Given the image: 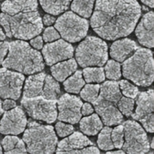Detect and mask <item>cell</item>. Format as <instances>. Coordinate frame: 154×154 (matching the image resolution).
<instances>
[{"label":"cell","mask_w":154,"mask_h":154,"mask_svg":"<svg viewBox=\"0 0 154 154\" xmlns=\"http://www.w3.org/2000/svg\"><path fill=\"white\" fill-rule=\"evenodd\" d=\"M25 79L23 74L6 67L0 69V97L17 100L21 94Z\"/></svg>","instance_id":"11"},{"label":"cell","mask_w":154,"mask_h":154,"mask_svg":"<svg viewBox=\"0 0 154 154\" xmlns=\"http://www.w3.org/2000/svg\"><path fill=\"white\" fill-rule=\"evenodd\" d=\"M123 75L142 87L150 85L153 81V59L152 51L138 48L134 54L123 61Z\"/></svg>","instance_id":"4"},{"label":"cell","mask_w":154,"mask_h":154,"mask_svg":"<svg viewBox=\"0 0 154 154\" xmlns=\"http://www.w3.org/2000/svg\"><path fill=\"white\" fill-rule=\"evenodd\" d=\"M85 81L90 82H101L105 79V72L102 67H87L82 70Z\"/></svg>","instance_id":"28"},{"label":"cell","mask_w":154,"mask_h":154,"mask_svg":"<svg viewBox=\"0 0 154 154\" xmlns=\"http://www.w3.org/2000/svg\"><path fill=\"white\" fill-rule=\"evenodd\" d=\"M84 84L85 81L82 78V72L80 70L76 71L63 82V86L66 91L76 94L81 91Z\"/></svg>","instance_id":"26"},{"label":"cell","mask_w":154,"mask_h":154,"mask_svg":"<svg viewBox=\"0 0 154 154\" xmlns=\"http://www.w3.org/2000/svg\"><path fill=\"white\" fill-rule=\"evenodd\" d=\"M153 139L154 138H152V142H151V144H150V147H151L152 149L154 148V144H153Z\"/></svg>","instance_id":"48"},{"label":"cell","mask_w":154,"mask_h":154,"mask_svg":"<svg viewBox=\"0 0 154 154\" xmlns=\"http://www.w3.org/2000/svg\"><path fill=\"white\" fill-rule=\"evenodd\" d=\"M0 1H1V0H0Z\"/></svg>","instance_id":"51"},{"label":"cell","mask_w":154,"mask_h":154,"mask_svg":"<svg viewBox=\"0 0 154 154\" xmlns=\"http://www.w3.org/2000/svg\"><path fill=\"white\" fill-rule=\"evenodd\" d=\"M16 106V103L15 101L11 99H5V100L2 103V107L4 111L12 109Z\"/></svg>","instance_id":"40"},{"label":"cell","mask_w":154,"mask_h":154,"mask_svg":"<svg viewBox=\"0 0 154 154\" xmlns=\"http://www.w3.org/2000/svg\"><path fill=\"white\" fill-rule=\"evenodd\" d=\"M5 38V35L4 33L1 26H0V41L4 40Z\"/></svg>","instance_id":"45"},{"label":"cell","mask_w":154,"mask_h":154,"mask_svg":"<svg viewBox=\"0 0 154 154\" xmlns=\"http://www.w3.org/2000/svg\"><path fill=\"white\" fill-rule=\"evenodd\" d=\"M19 140L20 138L16 136L7 135L5 137L1 142L4 152L5 153H10L16 147Z\"/></svg>","instance_id":"35"},{"label":"cell","mask_w":154,"mask_h":154,"mask_svg":"<svg viewBox=\"0 0 154 154\" xmlns=\"http://www.w3.org/2000/svg\"><path fill=\"white\" fill-rule=\"evenodd\" d=\"M0 8H1V4H0Z\"/></svg>","instance_id":"50"},{"label":"cell","mask_w":154,"mask_h":154,"mask_svg":"<svg viewBox=\"0 0 154 154\" xmlns=\"http://www.w3.org/2000/svg\"><path fill=\"white\" fill-rule=\"evenodd\" d=\"M7 57L2 65L7 69L25 75H31L43 70L45 64L40 52L22 40L9 42Z\"/></svg>","instance_id":"3"},{"label":"cell","mask_w":154,"mask_h":154,"mask_svg":"<svg viewBox=\"0 0 154 154\" xmlns=\"http://www.w3.org/2000/svg\"><path fill=\"white\" fill-rule=\"evenodd\" d=\"M2 153V147H1V146L0 144V153Z\"/></svg>","instance_id":"49"},{"label":"cell","mask_w":154,"mask_h":154,"mask_svg":"<svg viewBox=\"0 0 154 154\" xmlns=\"http://www.w3.org/2000/svg\"><path fill=\"white\" fill-rule=\"evenodd\" d=\"M124 132L123 125H119L111 130V138L114 147L120 149L124 143Z\"/></svg>","instance_id":"34"},{"label":"cell","mask_w":154,"mask_h":154,"mask_svg":"<svg viewBox=\"0 0 154 154\" xmlns=\"http://www.w3.org/2000/svg\"><path fill=\"white\" fill-rule=\"evenodd\" d=\"M31 45L37 49H40L43 47V40L41 36L38 35L30 41Z\"/></svg>","instance_id":"41"},{"label":"cell","mask_w":154,"mask_h":154,"mask_svg":"<svg viewBox=\"0 0 154 154\" xmlns=\"http://www.w3.org/2000/svg\"><path fill=\"white\" fill-rule=\"evenodd\" d=\"M122 93L128 97L135 98L138 94V89L137 87L130 83L127 80L122 79L119 82Z\"/></svg>","instance_id":"33"},{"label":"cell","mask_w":154,"mask_h":154,"mask_svg":"<svg viewBox=\"0 0 154 154\" xmlns=\"http://www.w3.org/2000/svg\"><path fill=\"white\" fill-rule=\"evenodd\" d=\"M97 114L106 126H112L120 124L123 119L122 114L112 102L106 100L98 96L92 103Z\"/></svg>","instance_id":"15"},{"label":"cell","mask_w":154,"mask_h":154,"mask_svg":"<svg viewBox=\"0 0 154 154\" xmlns=\"http://www.w3.org/2000/svg\"><path fill=\"white\" fill-rule=\"evenodd\" d=\"M102 127V122L97 114H93L80 119V130L85 135H95L101 130Z\"/></svg>","instance_id":"23"},{"label":"cell","mask_w":154,"mask_h":154,"mask_svg":"<svg viewBox=\"0 0 154 154\" xmlns=\"http://www.w3.org/2000/svg\"><path fill=\"white\" fill-rule=\"evenodd\" d=\"M42 8L48 13L58 15L69 8L72 0H38Z\"/></svg>","instance_id":"25"},{"label":"cell","mask_w":154,"mask_h":154,"mask_svg":"<svg viewBox=\"0 0 154 154\" xmlns=\"http://www.w3.org/2000/svg\"><path fill=\"white\" fill-rule=\"evenodd\" d=\"M60 35L55 28L49 26L46 28L43 34V38L45 42H51L60 38Z\"/></svg>","instance_id":"37"},{"label":"cell","mask_w":154,"mask_h":154,"mask_svg":"<svg viewBox=\"0 0 154 154\" xmlns=\"http://www.w3.org/2000/svg\"><path fill=\"white\" fill-rule=\"evenodd\" d=\"M136 103L135 112L131 114L132 119L139 121L147 132L153 133L154 131L153 90L149 89L140 92Z\"/></svg>","instance_id":"10"},{"label":"cell","mask_w":154,"mask_h":154,"mask_svg":"<svg viewBox=\"0 0 154 154\" xmlns=\"http://www.w3.org/2000/svg\"><path fill=\"white\" fill-rule=\"evenodd\" d=\"M96 0H73L71 9L79 16L85 18L90 17Z\"/></svg>","instance_id":"27"},{"label":"cell","mask_w":154,"mask_h":154,"mask_svg":"<svg viewBox=\"0 0 154 154\" xmlns=\"http://www.w3.org/2000/svg\"><path fill=\"white\" fill-rule=\"evenodd\" d=\"M55 128L57 134L60 137L68 136L74 131V128L72 125L66 124L61 122H57Z\"/></svg>","instance_id":"36"},{"label":"cell","mask_w":154,"mask_h":154,"mask_svg":"<svg viewBox=\"0 0 154 154\" xmlns=\"http://www.w3.org/2000/svg\"><path fill=\"white\" fill-rule=\"evenodd\" d=\"M27 119L23 109L19 106L7 110L0 120V132L5 135H18L24 131Z\"/></svg>","instance_id":"13"},{"label":"cell","mask_w":154,"mask_h":154,"mask_svg":"<svg viewBox=\"0 0 154 154\" xmlns=\"http://www.w3.org/2000/svg\"><path fill=\"white\" fill-rule=\"evenodd\" d=\"M56 100H48L41 96L22 97L20 103L27 114L35 120L54 123L57 117Z\"/></svg>","instance_id":"9"},{"label":"cell","mask_w":154,"mask_h":154,"mask_svg":"<svg viewBox=\"0 0 154 154\" xmlns=\"http://www.w3.org/2000/svg\"><path fill=\"white\" fill-rule=\"evenodd\" d=\"M2 13L13 15L20 11L38 8L37 0H6L1 5Z\"/></svg>","instance_id":"20"},{"label":"cell","mask_w":154,"mask_h":154,"mask_svg":"<svg viewBox=\"0 0 154 154\" xmlns=\"http://www.w3.org/2000/svg\"><path fill=\"white\" fill-rule=\"evenodd\" d=\"M99 150L94 146H89L81 149L77 150L73 153H99Z\"/></svg>","instance_id":"39"},{"label":"cell","mask_w":154,"mask_h":154,"mask_svg":"<svg viewBox=\"0 0 154 154\" xmlns=\"http://www.w3.org/2000/svg\"><path fill=\"white\" fill-rule=\"evenodd\" d=\"M108 46L105 42L94 37H87L75 52V58L82 67L103 66L108 60Z\"/></svg>","instance_id":"6"},{"label":"cell","mask_w":154,"mask_h":154,"mask_svg":"<svg viewBox=\"0 0 154 154\" xmlns=\"http://www.w3.org/2000/svg\"><path fill=\"white\" fill-rule=\"evenodd\" d=\"M108 153H125L123 150H115V151H108L106 152Z\"/></svg>","instance_id":"46"},{"label":"cell","mask_w":154,"mask_h":154,"mask_svg":"<svg viewBox=\"0 0 154 154\" xmlns=\"http://www.w3.org/2000/svg\"><path fill=\"white\" fill-rule=\"evenodd\" d=\"M135 35L138 42L145 47H153V12L146 13L135 29Z\"/></svg>","instance_id":"16"},{"label":"cell","mask_w":154,"mask_h":154,"mask_svg":"<svg viewBox=\"0 0 154 154\" xmlns=\"http://www.w3.org/2000/svg\"><path fill=\"white\" fill-rule=\"evenodd\" d=\"M138 48L135 42L125 38L114 42L110 47L109 54L111 58L119 61L123 62Z\"/></svg>","instance_id":"18"},{"label":"cell","mask_w":154,"mask_h":154,"mask_svg":"<svg viewBox=\"0 0 154 154\" xmlns=\"http://www.w3.org/2000/svg\"><path fill=\"white\" fill-rule=\"evenodd\" d=\"M81 114L84 116H88L93 112L94 109L91 105L88 103H85L82 104L81 106Z\"/></svg>","instance_id":"42"},{"label":"cell","mask_w":154,"mask_h":154,"mask_svg":"<svg viewBox=\"0 0 154 154\" xmlns=\"http://www.w3.org/2000/svg\"><path fill=\"white\" fill-rule=\"evenodd\" d=\"M89 146H94V143L86 136L77 131L61 140L57 144L55 152L73 153L75 151Z\"/></svg>","instance_id":"17"},{"label":"cell","mask_w":154,"mask_h":154,"mask_svg":"<svg viewBox=\"0 0 154 154\" xmlns=\"http://www.w3.org/2000/svg\"><path fill=\"white\" fill-rule=\"evenodd\" d=\"M77 69V63L74 58L60 62L51 67L52 75L60 82L64 81Z\"/></svg>","instance_id":"21"},{"label":"cell","mask_w":154,"mask_h":154,"mask_svg":"<svg viewBox=\"0 0 154 154\" xmlns=\"http://www.w3.org/2000/svg\"><path fill=\"white\" fill-rule=\"evenodd\" d=\"M141 12L137 0H96L90 25L100 37L114 40L134 31Z\"/></svg>","instance_id":"1"},{"label":"cell","mask_w":154,"mask_h":154,"mask_svg":"<svg viewBox=\"0 0 154 154\" xmlns=\"http://www.w3.org/2000/svg\"><path fill=\"white\" fill-rule=\"evenodd\" d=\"M125 141L123 150L128 153H145L150 150V144L146 132L141 126L134 120L123 122Z\"/></svg>","instance_id":"8"},{"label":"cell","mask_w":154,"mask_h":154,"mask_svg":"<svg viewBox=\"0 0 154 154\" xmlns=\"http://www.w3.org/2000/svg\"><path fill=\"white\" fill-rule=\"evenodd\" d=\"M45 76L46 73L42 72L28 76L25 82L22 97L30 98L40 96Z\"/></svg>","instance_id":"19"},{"label":"cell","mask_w":154,"mask_h":154,"mask_svg":"<svg viewBox=\"0 0 154 154\" xmlns=\"http://www.w3.org/2000/svg\"><path fill=\"white\" fill-rule=\"evenodd\" d=\"M97 138V143L99 147L103 150H111L114 149V145L111 138L112 129L108 126H105L101 129Z\"/></svg>","instance_id":"29"},{"label":"cell","mask_w":154,"mask_h":154,"mask_svg":"<svg viewBox=\"0 0 154 154\" xmlns=\"http://www.w3.org/2000/svg\"><path fill=\"white\" fill-rule=\"evenodd\" d=\"M99 90V96L116 105L122 96L119 82L116 81H106L100 85Z\"/></svg>","instance_id":"22"},{"label":"cell","mask_w":154,"mask_h":154,"mask_svg":"<svg viewBox=\"0 0 154 154\" xmlns=\"http://www.w3.org/2000/svg\"><path fill=\"white\" fill-rule=\"evenodd\" d=\"M105 71L106 77L109 79L117 80L121 77V66L120 64L113 60L108 61Z\"/></svg>","instance_id":"31"},{"label":"cell","mask_w":154,"mask_h":154,"mask_svg":"<svg viewBox=\"0 0 154 154\" xmlns=\"http://www.w3.org/2000/svg\"><path fill=\"white\" fill-rule=\"evenodd\" d=\"M73 47L63 39L46 43L42 49L45 63L48 66L64 61L73 57Z\"/></svg>","instance_id":"14"},{"label":"cell","mask_w":154,"mask_h":154,"mask_svg":"<svg viewBox=\"0 0 154 154\" xmlns=\"http://www.w3.org/2000/svg\"><path fill=\"white\" fill-rule=\"evenodd\" d=\"M54 27L64 40L75 43L86 36L89 23L73 12L67 11L55 20Z\"/></svg>","instance_id":"7"},{"label":"cell","mask_w":154,"mask_h":154,"mask_svg":"<svg viewBox=\"0 0 154 154\" xmlns=\"http://www.w3.org/2000/svg\"><path fill=\"white\" fill-rule=\"evenodd\" d=\"M22 140L26 151L31 153H52L58 143L54 128L29 120Z\"/></svg>","instance_id":"5"},{"label":"cell","mask_w":154,"mask_h":154,"mask_svg":"<svg viewBox=\"0 0 154 154\" xmlns=\"http://www.w3.org/2000/svg\"><path fill=\"white\" fill-rule=\"evenodd\" d=\"M0 24L8 37L29 40L43 29V22L37 8L20 11L13 15L0 14Z\"/></svg>","instance_id":"2"},{"label":"cell","mask_w":154,"mask_h":154,"mask_svg":"<svg viewBox=\"0 0 154 154\" xmlns=\"http://www.w3.org/2000/svg\"><path fill=\"white\" fill-rule=\"evenodd\" d=\"M117 105L121 113L126 117H129L132 114L134 108V100L132 98L122 96Z\"/></svg>","instance_id":"32"},{"label":"cell","mask_w":154,"mask_h":154,"mask_svg":"<svg viewBox=\"0 0 154 154\" xmlns=\"http://www.w3.org/2000/svg\"><path fill=\"white\" fill-rule=\"evenodd\" d=\"M141 1L147 6L152 8H153V0H141Z\"/></svg>","instance_id":"44"},{"label":"cell","mask_w":154,"mask_h":154,"mask_svg":"<svg viewBox=\"0 0 154 154\" xmlns=\"http://www.w3.org/2000/svg\"><path fill=\"white\" fill-rule=\"evenodd\" d=\"M4 110L3 109V108H2V101H1V100L0 99V117L1 116V115L2 114V113L4 112Z\"/></svg>","instance_id":"47"},{"label":"cell","mask_w":154,"mask_h":154,"mask_svg":"<svg viewBox=\"0 0 154 154\" xmlns=\"http://www.w3.org/2000/svg\"><path fill=\"white\" fill-rule=\"evenodd\" d=\"M57 104L58 120L71 124H76L80 120L82 116L81 108L83 103L79 97L66 93L58 99Z\"/></svg>","instance_id":"12"},{"label":"cell","mask_w":154,"mask_h":154,"mask_svg":"<svg viewBox=\"0 0 154 154\" xmlns=\"http://www.w3.org/2000/svg\"><path fill=\"white\" fill-rule=\"evenodd\" d=\"M60 93L59 83L49 75H46L40 96L48 100H57Z\"/></svg>","instance_id":"24"},{"label":"cell","mask_w":154,"mask_h":154,"mask_svg":"<svg viewBox=\"0 0 154 154\" xmlns=\"http://www.w3.org/2000/svg\"><path fill=\"white\" fill-rule=\"evenodd\" d=\"M55 20H56V19L54 16L49 14H46L43 16L42 22H43V23L45 25L49 26L52 25L54 23H55Z\"/></svg>","instance_id":"43"},{"label":"cell","mask_w":154,"mask_h":154,"mask_svg":"<svg viewBox=\"0 0 154 154\" xmlns=\"http://www.w3.org/2000/svg\"><path fill=\"white\" fill-rule=\"evenodd\" d=\"M9 42L7 41L0 42V66L2 64L5 56L7 55L8 49Z\"/></svg>","instance_id":"38"},{"label":"cell","mask_w":154,"mask_h":154,"mask_svg":"<svg viewBox=\"0 0 154 154\" xmlns=\"http://www.w3.org/2000/svg\"><path fill=\"white\" fill-rule=\"evenodd\" d=\"M100 85L87 84L81 91V97L85 101L93 103L98 97Z\"/></svg>","instance_id":"30"}]
</instances>
